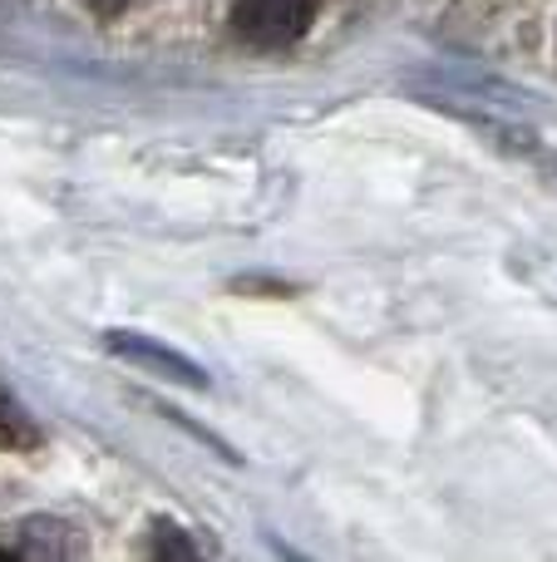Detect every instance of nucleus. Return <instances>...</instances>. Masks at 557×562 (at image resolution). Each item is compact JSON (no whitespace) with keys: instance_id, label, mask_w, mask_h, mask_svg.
I'll return each mask as SVG.
<instances>
[{"instance_id":"4","label":"nucleus","mask_w":557,"mask_h":562,"mask_svg":"<svg viewBox=\"0 0 557 562\" xmlns=\"http://www.w3.org/2000/svg\"><path fill=\"white\" fill-rule=\"evenodd\" d=\"M35 445H39L35 419L0 390V449H35Z\"/></svg>"},{"instance_id":"2","label":"nucleus","mask_w":557,"mask_h":562,"mask_svg":"<svg viewBox=\"0 0 557 562\" xmlns=\"http://www.w3.org/2000/svg\"><path fill=\"white\" fill-rule=\"evenodd\" d=\"M79 538L59 518H20V524L0 528V558H75Z\"/></svg>"},{"instance_id":"5","label":"nucleus","mask_w":557,"mask_h":562,"mask_svg":"<svg viewBox=\"0 0 557 562\" xmlns=\"http://www.w3.org/2000/svg\"><path fill=\"white\" fill-rule=\"evenodd\" d=\"M154 553L158 558H197V548L187 543L178 528H158V538H154Z\"/></svg>"},{"instance_id":"1","label":"nucleus","mask_w":557,"mask_h":562,"mask_svg":"<svg viewBox=\"0 0 557 562\" xmlns=\"http://www.w3.org/2000/svg\"><path fill=\"white\" fill-rule=\"evenodd\" d=\"M321 0H232V30L257 49H282L311 30Z\"/></svg>"},{"instance_id":"3","label":"nucleus","mask_w":557,"mask_h":562,"mask_svg":"<svg viewBox=\"0 0 557 562\" xmlns=\"http://www.w3.org/2000/svg\"><path fill=\"white\" fill-rule=\"evenodd\" d=\"M109 350H114V356H128L134 366L158 370V375H168V380H183V385H207V375L193 366V360L178 356V350H168V346H158V340H148V336L114 330V336H109Z\"/></svg>"},{"instance_id":"6","label":"nucleus","mask_w":557,"mask_h":562,"mask_svg":"<svg viewBox=\"0 0 557 562\" xmlns=\"http://www.w3.org/2000/svg\"><path fill=\"white\" fill-rule=\"evenodd\" d=\"M89 10H94V15H104V20H114V15H124V5L128 0H84Z\"/></svg>"}]
</instances>
